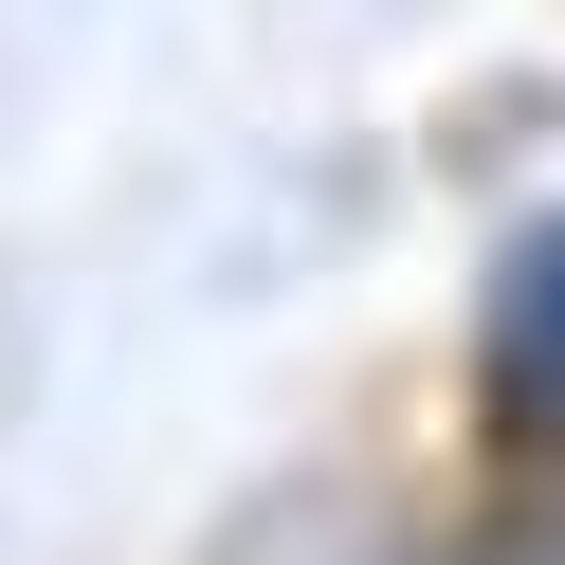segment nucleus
<instances>
[{"instance_id":"nucleus-1","label":"nucleus","mask_w":565,"mask_h":565,"mask_svg":"<svg viewBox=\"0 0 565 565\" xmlns=\"http://www.w3.org/2000/svg\"><path fill=\"white\" fill-rule=\"evenodd\" d=\"M547 347H565V237L511 274V365H547Z\"/></svg>"}]
</instances>
